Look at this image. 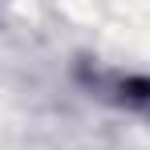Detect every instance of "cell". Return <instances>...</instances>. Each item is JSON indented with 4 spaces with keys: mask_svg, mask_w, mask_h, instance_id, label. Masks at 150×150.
<instances>
[{
    "mask_svg": "<svg viewBox=\"0 0 150 150\" xmlns=\"http://www.w3.org/2000/svg\"><path fill=\"white\" fill-rule=\"evenodd\" d=\"M85 85L126 110H150V77L146 73H85Z\"/></svg>",
    "mask_w": 150,
    "mask_h": 150,
    "instance_id": "obj_1",
    "label": "cell"
}]
</instances>
